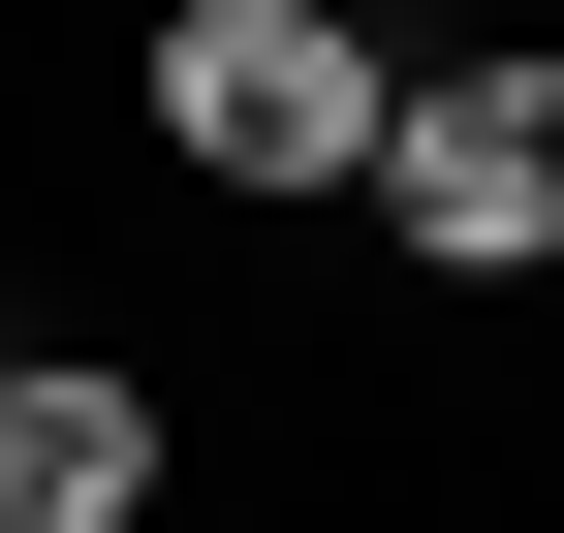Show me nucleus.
<instances>
[{
  "label": "nucleus",
  "instance_id": "f03ea898",
  "mask_svg": "<svg viewBox=\"0 0 564 533\" xmlns=\"http://www.w3.org/2000/svg\"><path fill=\"white\" fill-rule=\"evenodd\" d=\"M377 220L440 251V283H533V251H564V63H408Z\"/></svg>",
  "mask_w": 564,
  "mask_h": 533
},
{
  "label": "nucleus",
  "instance_id": "f257e3e1",
  "mask_svg": "<svg viewBox=\"0 0 564 533\" xmlns=\"http://www.w3.org/2000/svg\"><path fill=\"white\" fill-rule=\"evenodd\" d=\"M158 157L188 188H377L408 157V63L314 32V0H188V32H158Z\"/></svg>",
  "mask_w": 564,
  "mask_h": 533
},
{
  "label": "nucleus",
  "instance_id": "7ed1b4c3",
  "mask_svg": "<svg viewBox=\"0 0 564 533\" xmlns=\"http://www.w3.org/2000/svg\"><path fill=\"white\" fill-rule=\"evenodd\" d=\"M126 502H158V377L32 346V409H0V533H126Z\"/></svg>",
  "mask_w": 564,
  "mask_h": 533
},
{
  "label": "nucleus",
  "instance_id": "20e7f679",
  "mask_svg": "<svg viewBox=\"0 0 564 533\" xmlns=\"http://www.w3.org/2000/svg\"><path fill=\"white\" fill-rule=\"evenodd\" d=\"M0 409H32V314H0Z\"/></svg>",
  "mask_w": 564,
  "mask_h": 533
}]
</instances>
